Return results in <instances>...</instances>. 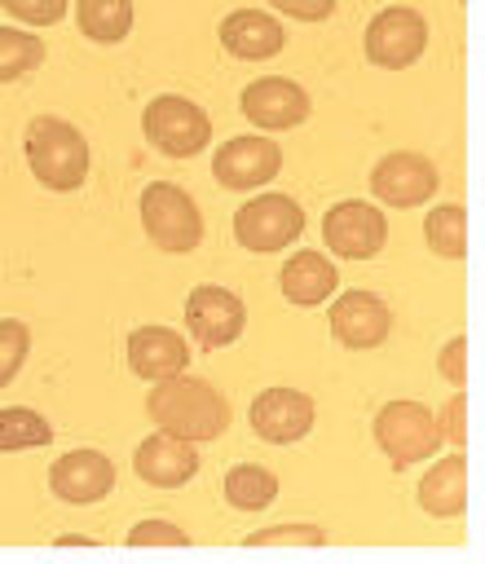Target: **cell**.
<instances>
[{
	"label": "cell",
	"instance_id": "6da1fadb",
	"mask_svg": "<svg viewBox=\"0 0 485 564\" xmlns=\"http://www.w3.org/2000/svg\"><path fill=\"white\" fill-rule=\"evenodd\" d=\"M146 414L154 427L185 436L194 445L225 436L229 427V401L225 392L203 379V375H172V379H154V388L146 392Z\"/></svg>",
	"mask_w": 485,
	"mask_h": 564
},
{
	"label": "cell",
	"instance_id": "7a4b0ae2",
	"mask_svg": "<svg viewBox=\"0 0 485 564\" xmlns=\"http://www.w3.org/2000/svg\"><path fill=\"white\" fill-rule=\"evenodd\" d=\"M22 154H26L31 176L53 194H71V189H79L88 181L93 150H88L84 132L71 119L35 115L26 123V132H22Z\"/></svg>",
	"mask_w": 485,
	"mask_h": 564
},
{
	"label": "cell",
	"instance_id": "3957f363",
	"mask_svg": "<svg viewBox=\"0 0 485 564\" xmlns=\"http://www.w3.org/2000/svg\"><path fill=\"white\" fill-rule=\"evenodd\" d=\"M141 229L168 256H190L203 242V212L176 181H150L141 189Z\"/></svg>",
	"mask_w": 485,
	"mask_h": 564
},
{
	"label": "cell",
	"instance_id": "277c9868",
	"mask_svg": "<svg viewBox=\"0 0 485 564\" xmlns=\"http://www.w3.org/2000/svg\"><path fill=\"white\" fill-rule=\"evenodd\" d=\"M370 436L384 449V458L392 463V471L414 467L423 458H436L441 445H445V436L436 427V414L423 401H388V405H379V414L370 423Z\"/></svg>",
	"mask_w": 485,
	"mask_h": 564
},
{
	"label": "cell",
	"instance_id": "5b68a950",
	"mask_svg": "<svg viewBox=\"0 0 485 564\" xmlns=\"http://www.w3.org/2000/svg\"><path fill=\"white\" fill-rule=\"evenodd\" d=\"M141 137L163 159H194L212 141V119L198 101H190L181 93H159L141 110Z\"/></svg>",
	"mask_w": 485,
	"mask_h": 564
},
{
	"label": "cell",
	"instance_id": "8992f818",
	"mask_svg": "<svg viewBox=\"0 0 485 564\" xmlns=\"http://www.w3.org/2000/svg\"><path fill=\"white\" fill-rule=\"evenodd\" d=\"M428 48V18L410 4H388L366 22L362 53L379 70H406L423 57Z\"/></svg>",
	"mask_w": 485,
	"mask_h": 564
},
{
	"label": "cell",
	"instance_id": "52a82bcc",
	"mask_svg": "<svg viewBox=\"0 0 485 564\" xmlns=\"http://www.w3.org/2000/svg\"><path fill=\"white\" fill-rule=\"evenodd\" d=\"M300 234H304V207L291 194H256L234 212V238L256 256L282 251Z\"/></svg>",
	"mask_w": 485,
	"mask_h": 564
},
{
	"label": "cell",
	"instance_id": "ba28073f",
	"mask_svg": "<svg viewBox=\"0 0 485 564\" xmlns=\"http://www.w3.org/2000/svg\"><path fill=\"white\" fill-rule=\"evenodd\" d=\"M322 242L340 260H375L388 242V216L366 198H340L322 216Z\"/></svg>",
	"mask_w": 485,
	"mask_h": 564
},
{
	"label": "cell",
	"instance_id": "9c48e42d",
	"mask_svg": "<svg viewBox=\"0 0 485 564\" xmlns=\"http://www.w3.org/2000/svg\"><path fill=\"white\" fill-rule=\"evenodd\" d=\"M436 185H441V172L428 154L419 150H388L375 167H370V194L384 203V207H423L436 198Z\"/></svg>",
	"mask_w": 485,
	"mask_h": 564
},
{
	"label": "cell",
	"instance_id": "30bf717a",
	"mask_svg": "<svg viewBox=\"0 0 485 564\" xmlns=\"http://www.w3.org/2000/svg\"><path fill=\"white\" fill-rule=\"evenodd\" d=\"M282 172V145L265 132H242L216 145L212 176L220 189H260Z\"/></svg>",
	"mask_w": 485,
	"mask_h": 564
},
{
	"label": "cell",
	"instance_id": "8fae6325",
	"mask_svg": "<svg viewBox=\"0 0 485 564\" xmlns=\"http://www.w3.org/2000/svg\"><path fill=\"white\" fill-rule=\"evenodd\" d=\"M185 326H190V339L212 352V348H225L242 335L247 326V304L238 291L229 286H216V282H203L185 295Z\"/></svg>",
	"mask_w": 485,
	"mask_h": 564
},
{
	"label": "cell",
	"instance_id": "7c38bea8",
	"mask_svg": "<svg viewBox=\"0 0 485 564\" xmlns=\"http://www.w3.org/2000/svg\"><path fill=\"white\" fill-rule=\"evenodd\" d=\"M313 419H317V405L309 392L300 388H265L251 405H247V423L251 432L265 441V445H295L313 432Z\"/></svg>",
	"mask_w": 485,
	"mask_h": 564
},
{
	"label": "cell",
	"instance_id": "4fadbf2b",
	"mask_svg": "<svg viewBox=\"0 0 485 564\" xmlns=\"http://www.w3.org/2000/svg\"><path fill=\"white\" fill-rule=\"evenodd\" d=\"M238 106H242V115H247L260 132L300 128V123L309 119V110H313L304 84H295V79H287V75H260V79H251V84L242 88Z\"/></svg>",
	"mask_w": 485,
	"mask_h": 564
},
{
	"label": "cell",
	"instance_id": "5bb4252c",
	"mask_svg": "<svg viewBox=\"0 0 485 564\" xmlns=\"http://www.w3.org/2000/svg\"><path fill=\"white\" fill-rule=\"evenodd\" d=\"M326 322H331V335H335L344 348H353V352L379 348V344L392 335V308H388L375 291H362V286L340 291V295L331 300Z\"/></svg>",
	"mask_w": 485,
	"mask_h": 564
},
{
	"label": "cell",
	"instance_id": "9a60e30c",
	"mask_svg": "<svg viewBox=\"0 0 485 564\" xmlns=\"http://www.w3.org/2000/svg\"><path fill=\"white\" fill-rule=\"evenodd\" d=\"M198 449H194V441H185V436H172V432H150L141 445H137V454H132V471H137V480L141 485H150V489H181V485H190L194 476H198Z\"/></svg>",
	"mask_w": 485,
	"mask_h": 564
},
{
	"label": "cell",
	"instance_id": "2e32d148",
	"mask_svg": "<svg viewBox=\"0 0 485 564\" xmlns=\"http://www.w3.org/2000/svg\"><path fill=\"white\" fill-rule=\"evenodd\" d=\"M48 489L71 507H93L115 489V463L101 449H71L53 458Z\"/></svg>",
	"mask_w": 485,
	"mask_h": 564
},
{
	"label": "cell",
	"instance_id": "e0dca14e",
	"mask_svg": "<svg viewBox=\"0 0 485 564\" xmlns=\"http://www.w3.org/2000/svg\"><path fill=\"white\" fill-rule=\"evenodd\" d=\"M220 48L238 62H269L287 48V26L265 9H234L216 26Z\"/></svg>",
	"mask_w": 485,
	"mask_h": 564
},
{
	"label": "cell",
	"instance_id": "ac0fdd59",
	"mask_svg": "<svg viewBox=\"0 0 485 564\" xmlns=\"http://www.w3.org/2000/svg\"><path fill=\"white\" fill-rule=\"evenodd\" d=\"M128 370L146 383L154 379H172L181 370H190V339L172 326H137L128 335Z\"/></svg>",
	"mask_w": 485,
	"mask_h": 564
},
{
	"label": "cell",
	"instance_id": "d6986e66",
	"mask_svg": "<svg viewBox=\"0 0 485 564\" xmlns=\"http://www.w3.org/2000/svg\"><path fill=\"white\" fill-rule=\"evenodd\" d=\"M278 286H282V295H287L295 308H317V304H326V300L335 295L340 269H335V260H331L326 251L304 247V251H295V256L282 264Z\"/></svg>",
	"mask_w": 485,
	"mask_h": 564
},
{
	"label": "cell",
	"instance_id": "ffe728a7",
	"mask_svg": "<svg viewBox=\"0 0 485 564\" xmlns=\"http://www.w3.org/2000/svg\"><path fill=\"white\" fill-rule=\"evenodd\" d=\"M419 507L432 516V520H454L463 516L467 507V454L463 449H450V454H436V463L423 471L419 480Z\"/></svg>",
	"mask_w": 485,
	"mask_h": 564
},
{
	"label": "cell",
	"instance_id": "44dd1931",
	"mask_svg": "<svg viewBox=\"0 0 485 564\" xmlns=\"http://www.w3.org/2000/svg\"><path fill=\"white\" fill-rule=\"evenodd\" d=\"M75 26L93 44H123L132 31V0H75Z\"/></svg>",
	"mask_w": 485,
	"mask_h": 564
},
{
	"label": "cell",
	"instance_id": "7402d4cb",
	"mask_svg": "<svg viewBox=\"0 0 485 564\" xmlns=\"http://www.w3.org/2000/svg\"><path fill=\"white\" fill-rule=\"evenodd\" d=\"M220 494L234 511H265L278 498V476L260 463H234L220 480Z\"/></svg>",
	"mask_w": 485,
	"mask_h": 564
},
{
	"label": "cell",
	"instance_id": "603a6c76",
	"mask_svg": "<svg viewBox=\"0 0 485 564\" xmlns=\"http://www.w3.org/2000/svg\"><path fill=\"white\" fill-rule=\"evenodd\" d=\"M423 242L441 260H463L467 256V212L463 203H436L423 212Z\"/></svg>",
	"mask_w": 485,
	"mask_h": 564
},
{
	"label": "cell",
	"instance_id": "cb8c5ba5",
	"mask_svg": "<svg viewBox=\"0 0 485 564\" xmlns=\"http://www.w3.org/2000/svg\"><path fill=\"white\" fill-rule=\"evenodd\" d=\"M44 66V40L22 26H0V84H18Z\"/></svg>",
	"mask_w": 485,
	"mask_h": 564
},
{
	"label": "cell",
	"instance_id": "d4e9b609",
	"mask_svg": "<svg viewBox=\"0 0 485 564\" xmlns=\"http://www.w3.org/2000/svg\"><path fill=\"white\" fill-rule=\"evenodd\" d=\"M53 441V423L31 405H4L0 410V454L13 449H40Z\"/></svg>",
	"mask_w": 485,
	"mask_h": 564
},
{
	"label": "cell",
	"instance_id": "484cf974",
	"mask_svg": "<svg viewBox=\"0 0 485 564\" xmlns=\"http://www.w3.org/2000/svg\"><path fill=\"white\" fill-rule=\"evenodd\" d=\"M26 352H31V330H26V322L0 317V388H9V383L22 375Z\"/></svg>",
	"mask_w": 485,
	"mask_h": 564
},
{
	"label": "cell",
	"instance_id": "4316f807",
	"mask_svg": "<svg viewBox=\"0 0 485 564\" xmlns=\"http://www.w3.org/2000/svg\"><path fill=\"white\" fill-rule=\"evenodd\" d=\"M326 533L317 524H273L247 538V546H322Z\"/></svg>",
	"mask_w": 485,
	"mask_h": 564
},
{
	"label": "cell",
	"instance_id": "83f0119b",
	"mask_svg": "<svg viewBox=\"0 0 485 564\" xmlns=\"http://www.w3.org/2000/svg\"><path fill=\"white\" fill-rule=\"evenodd\" d=\"M0 9L22 26H53L66 18V0H0Z\"/></svg>",
	"mask_w": 485,
	"mask_h": 564
},
{
	"label": "cell",
	"instance_id": "f1b7e54d",
	"mask_svg": "<svg viewBox=\"0 0 485 564\" xmlns=\"http://www.w3.org/2000/svg\"><path fill=\"white\" fill-rule=\"evenodd\" d=\"M128 546H190V533L172 520H137L128 529Z\"/></svg>",
	"mask_w": 485,
	"mask_h": 564
},
{
	"label": "cell",
	"instance_id": "f546056e",
	"mask_svg": "<svg viewBox=\"0 0 485 564\" xmlns=\"http://www.w3.org/2000/svg\"><path fill=\"white\" fill-rule=\"evenodd\" d=\"M436 427H441V436H445L454 449H463V441H467V392H463V388L450 392V401L436 410Z\"/></svg>",
	"mask_w": 485,
	"mask_h": 564
},
{
	"label": "cell",
	"instance_id": "4dcf8cb0",
	"mask_svg": "<svg viewBox=\"0 0 485 564\" xmlns=\"http://www.w3.org/2000/svg\"><path fill=\"white\" fill-rule=\"evenodd\" d=\"M436 375H441L445 383H454V388L467 383V339H463V335H454V339L441 348V357H436Z\"/></svg>",
	"mask_w": 485,
	"mask_h": 564
},
{
	"label": "cell",
	"instance_id": "1f68e13d",
	"mask_svg": "<svg viewBox=\"0 0 485 564\" xmlns=\"http://www.w3.org/2000/svg\"><path fill=\"white\" fill-rule=\"evenodd\" d=\"M340 0H269L273 13L282 18H295V22H326L335 13Z\"/></svg>",
	"mask_w": 485,
	"mask_h": 564
},
{
	"label": "cell",
	"instance_id": "d6a6232c",
	"mask_svg": "<svg viewBox=\"0 0 485 564\" xmlns=\"http://www.w3.org/2000/svg\"><path fill=\"white\" fill-rule=\"evenodd\" d=\"M57 546H93V538H75L71 533V538H57Z\"/></svg>",
	"mask_w": 485,
	"mask_h": 564
}]
</instances>
